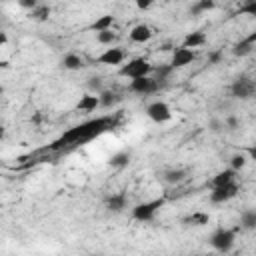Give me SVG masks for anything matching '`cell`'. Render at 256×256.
<instances>
[{"mask_svg":"<svg viewBox=\"0 0 256 256\" xmlns=\"http://www.w3.org/2000/svg\"><path fill=\"white\" fill-rule=\"evenodd\" d=\"M230 94L238 100H250L256 96V80L250 76H238L230 84Z\"/></svg>","mask_w":256,"mask_h":256,"instance_id":"cell-5","label":"cell"},{"mask_svg":"<svg viewBox=\"0 0 256 256\" xmlns=\"http://www.w3.org/2000/svg\"><path fill=\"white\" fill-rule=\"evenodd\" d=\"M152 4H154V0H136L138 10H148V8H152Z\"/></svg>","mask_w":256,"mask_h":256,"instance_id":"cell-32","label":"cell"},{"mask_svg":"<svg viewBox=\"0 0 256 256\" xmlns=\"http://www.w3.org/2000/svg\"><path fill=\"white\" fill-rule=\"evenodd\" d=\"M96 40H98V44H102V46H112L116 40H118V34L110 28V30H102V32H96Z\"/></svg>","mask_w":256,"mask_h":256,"instance_id":"cell-22","label":"cell"},{"mask_svg":"<svg viewBox=\"0 0 256 256\" xmlns=\"http://www.w3.org/2000/svg\"><path fill=\"white\" fill-rule=\"evenodd\" d=\"M210 126H212V130H214V132H218V130H220V126H224V124H220L218 120H212V122H210Z\"/></svg>","mask_w":256,"mask_h":256,"instance_id":"cell-36","label":"cell"},{"mask_svg":"<svg viewBox=\"0 0 256 256\" xmlns=\"http://www.w3.org/2000/svg\"><path fill=\"white\" fill-rule=\"evenodd\" d=\"M6 44H8V34L0 32V46H6Z\"/></svg>","mask_w":256,"mask_h":256,"instance_id":"cell-35","label":"cell"},{"mask_svg":"<svg viewBox=\"0 0 256 256\" xmlns=\"http://www.w3.org/2000/svg\"><path fill=\"white\" fill-rule=\"evenodd\" d=\"M126 204H128V198H126L124 192H116V194H110V196L106 198V208H108L110 212H114V214L124 212Z\"/></svg>","mask_w":256,"mask_h":256,"instance_id":"cell-13","label":"cell"},{"mask_svg":"<svg viewBox=\"0 0 256 256\" xmlns=\"http://www.w3.org/2000/svg\"><path fill=\"white\" fill-rule=\"evenodd\" d=\"M152 72H154V66L146 58H130L118 70V74L122 78H128V80H134V78H140V76H150Z\"/></svg>","mask_w":256,"mask_h":256,"instance_id":"cell-2","label":"cell"},{"mask_svg":"<svg viewBox=\"0 0 256 256\" xmlns=\"http://www.w3.org/2000/svg\"><path fill=\"white\" fill-rule=\"evenodd\" d=\"M88 88L94 92V94H100L104 88H102V78H98V76H92V78H88Z\"/></svg>","mask_w":256,"mask_h":256,"instance_id":"cell-30","label":"cell"},{"mask_svg":"<svg viewBox=\"0 0 256 256\" xmlns=\"http://www.w3.org/2000/svg\"><path fill=\"white\" fill-rule=\"evenodd\" d=\"M128 90L134 92V94H140V96H150V94H154V92L160 90V82L152 74L150 76H140V78L130 80Z\"/></svg>","mask_w":256,"mask_h":256,"instance_id":"cell-6","label":"cell"},{"mask_svg":"<svg viewBox=\"0 0 256 256\" xmlns=\"http://www.w3.org/2000/svg\"><path fill=\"white\" fill-rule=\"evenodd\" d=\"M102 102H100V94H94V92H88L84 96H80L78 104H76V110L88 114V112H94L96 108H100Z\"/></svg>","mask_w":256,"mask_h":256,"instance_id":"cell-11","label":"cell"},{"mask_svg":"<svg viewBox=\"0 0 256 256\" xmlns=\"http://www.w3.org/2000/svg\"><path fill=\"white\" fill-rule=\"evenodd\" d=\"M120 100H122V96H120V94H116V92H112V90H102V92H100L102 108H110V106L118 104Z\"/></svg>","mask_w":256,"mask_h":256,"instance_id":"cell-21","label":"cell"},{"mask_svg":"<svg viewBox=\"0 0 256 256\" xmlns=\"http://www.w3.org/2000/svg\"><path fill=\"white\" fill-rule=\"evenodd\" d=\"M146 116L156 124H166L172 120V108L164 100H154L146 106Z\"/></svg>","mask_w":256,"mask_h":256,"instance_id":"cell-7","label":"cell"},{"mask_svg":"<svg viewBox=\"0 0 256 256\" xmlns=\"http://www.w3.org/2000/svg\"><path fill=\"white\" fill-rule=\"evenodd\" d=\"M216 8V0H196V4L192 6V14H204Z\"/></svg>","mask_w":256,"mask_h":256,"instance_id":"cell-25","label":"cell"},{"mask_svg":"<svg viewBox=\"0 0 256 256\" xmlns=\"http://www.w3.org/2000/svg\"><path fill=\"white\" fill-rule=\"evenodd\" d=\"M246 152H248V156H250L252 160H256V146H250Z\"/></svg>","mask_w":256,"mask_h":256,"instance_id":"cell-37","label":"cell"},{"mask_svg":"<svg viewBox=\"0 0 256 256\" xmlns=\"http://www.w3.org/2000/svg\"><path fill=\"white\" fill-rule=\"evenodd\" d=\"M30 16H32L34 20H38V22H44V20L50 16V6H46V4H38L34 10H30Z\"/></svg>","mask_w":256,"mask_h":256,"instance_id":"cell-27","label":"cell"},{"mask_svg":"<svg viewBox=\"0 0 256 256\" xmlns=\"http://www.w3.org/2000/svg\"><path fill=\"white\" fill-rule=\"evenodd\" d=\"M254 20H256V18H254ZM244 40H246V42H250V44H256V24H254L252 32H250V34H248V36H246Z\"/></svg>","mask_w":256,"mask_h":256,"instance_id":"cell-34","label":"cell"},{"mask_svg":"<svg viewBox=\"0 0 256 256\" xmlns=\"http://www.w3.org/2000/svg\"><path fill=\"white\" fill-rule=\"evenodd\" d=\"M198 58V54H196V50L194 48H188V46H178V48H174V52H172V58H170V64L178 70V68H184V66H188V64H192L194 60Z\"/></svg>","mask_w":256,"mask_h":256,"instance_id":"cell-10","label":"cell"},{"mask_svg":"<svg viewBox=\"0 0 256 256\" xmlns=\"http://www.w3.org/2000/svg\"><path fill=\"white\" fill-rule=\"evenodd\" d=\"M114 22H116V18L112 16V14H102V16H98L94 22H92V30L94 32H102V30H110L112 26H114Z\"/></svg>","mask_w":256,"mask_h":256,"instance_id":"cell-17","label":"cell"},{"mask_svg":"<svg viewBox=\"0 0 256 256\" xmlns=\"http://www.w3.org/2000/svg\"><path fill=\"white\" fill-rule=\"evenodd\" d=\"M112 124L110 118H96V120H88L72 130H68L66 134H62V138L56 142L58 146H68V144H80V142H86V140H92L94 136L102 134L108 126Z\"/></svg>","mask_w":256,"mask_h":256,"instance_id":"cell-1","label":"cell"},{"mask_svg":"<svg viewBox=\"0 0 256 256\" xmlns=\"http://www.w3.org/2000/svg\"><path fill=\"white\" fill-rule=\"evenodd\" d=\"M246 164H248V152H236L230 156V168H234L236 172L246 168Z\"/></svg>","mask_w":256,"mask_h":256,"instance_id":"cell-23","label":"cell"},{"mask_svg":"<svg viewBox=\"0 0 256 256\" xmlns=\"http://www.w3.org/2000/svg\"><path fill=\"white\" fill-rule=\"evenodd\" d=\"M236 174H238V172H236L234 168H230V166L224 168V170H220V172L212 178V188H214V186H224V184L234 182V180H236Z\"/></svg>","mask_w":256,"mask_h":256,"instance_id":"cell-15","label":"cell"},{"mask_svg":"<svg viewBox=\"0 0 256 256\" xmlns=\"http://www.w3.org/2000/svg\"><path fill=\"white\" fill-rule=\"evenodd\" d=\"M240 192V186L238 182H230V184H224V186H214L212 192H210V202L212 204H226L230 202L232 198H236Z\"/></svg>","mask_w":256,"mask_h":256,"instance_id":"cell-8","label":"cell"},{"mask_svg":"<svg viewBox=\"0 0 256 256\" xmlns=\"http://www.w3.org/2000/svg\"><path fill=\"white\" fill-rule=\"evenodd\" d=\"M224 126H228V128H238V118L236 116H228L226 120H224Z\"/></svg>","mask_w":256,"mask_h":256,"instance_id":"cell-33","label":"cell"},{"mask_svg":"<svg viewBox=\"0 0 256 256\" xmlns=\"http://www.w3.org/2000/svg\"><path fill=\"white\" fill-rule=\"evenodd\" d=\"M218 60H220V52H214V54L210 56V62L214 64V62H218Z\"/></svg>","mask_w":256,"mask_h":256,"instance_id":"cell-38","label":"cell"},{"mask_svg":"<svg viewBox=\"0 0 256 256\" xmlns=\"http://www.w3.org/2000/svg\"><path fill=\"white\" fill-rule=\"evenodd\" d=\"M238 226L242 230H256V210H244Z\"/></svg>","mask_w":256,"mask_h":256,"instance_id":"cell-20","label":"cell"},{"mask_svg":"<svg viewBox=\"0 0 256 256\" xmlns=\"http://www.w3.org/2000/svg\"><path fill=\"white\" fill-rule=\"evenodd\" d=\"M126 60V52L118 46H108L100 56H96V62L102 66H122Z\"/></svg>","mask_w":256,"mask_h":256,"instance_id":"cell-9","label":"cell"},{"mask_svg":"<svg viewBox=\"0 0 256 256\" xmlns=\"http://www.w3.org/2000/svg\"><path fill=\"white\" fill-rule=\"evenodd\" d=\"M252 48H254V44H250V42H246V40L242 38L240 42L234 44V50H232V52H234L236 56H246V54L252 52Z\"/></svg>","mask_w":256,"mask_h":256,"instance_id":"cell-28","label":"cell"},{"mask_svg":"<svg viewBox=\"0 0 256 256\" xmlns=\"http://www.w3.org/2000/svg\"><path fill=\"white\" fill-rule=\"evenodd\" d=\"M208 42V36L202 32V30H194V32H188L186 36H184V46H188V48H202L204 44Z\"/></svg>","mask_w":256,"mask_h":256,"instance_id":"cell-14","label":"cell"},{"mask_svg":"<svg viewBox=\"0 0 256 256\" xmlns=\"http://www.w3.org/2000/svg\"><path fill=\"white\" fill-rule=\"evenodd\" d=\"M174 70H176V68H174L170 62H168V64H160V66H156V68H154L152 76H154V78L160 82V86H162V84H166V82L170 80V76L174 74Z\"/></svg>","mask_w":256,"mask_h":256,"instance_id":"cell-16","label":"cell"},{"mask_svg":"<svg viewBox=\"0 0 256 256\" xmlns=\"http://www.w3.org/2000/svg\"><path fill=\"white\" fill-rule=\"evenodd\" d=\"M130 40L132 42H136V44H144V42H148L152 36H154V30L148 26V24H136L132 30H130Z\"/></svg>","mask_w":256,"mask_h":256,"instance_id":"cell-12","label":"cell"},{"mask_svg":"<svg viewBox=\"0 0 256 256\" xmlns=\"http://www.w3.org/2000/svg\"><path fill=\"white\" fill-rule=\"evenodd\" d=\"M62 66L66 68V70H80L82 66H84V62H82V58L78 56V54H74V52H68L64 58H62Z\"/></svg>","mask_w":256,"mask_h":256,"instance_id":"cell-19","label":"cell"},{"mask_svg":"<svg viewBox=\"0 0 256 256\" xmlns=\"http://www.w3.org/2000/svg\"><path fill=\"white\" fill-rule=\"evenodd\" d=\"M238 14H242V16H252V18H256V0H246V2H244V4L240 6Z\"/></svg>","mask_w":256,"mask_h":256,"instance_id":"cell-29","label":"cell"},{"mask_svg":"<svg viewBox=\"0 0 256 256\" xmlns=\"http://www.w3.org/2000/svg\"><path fill=\"white\" fill-rule=\"evenodd\" d=\"M238 230H240V226H236V228H224V226L216 228L212 232V236H210V246L214 250H218V252H230L234 248V244H236Z\"/></svg>","mask_w":256,"mask_h":256,"instance_id":"cell-3","label":"cell"},{"mask_svg":"<svg viewBox=\"0 0 256 256\" xmlns=\"http://www.w3.org/2000/svg\"><path fill=\"white\" fill-rule=\"evenodd\" d=\"M128 162H130V152H126V150H120V152L112 154L110 160H108V164H110L112 168H116V170L128 166Z\"/></svg>","mask_w":256,"mask_h":256,"instance_id":"cell-18","label":"cell"},{"mask_svg":"<svg viewBox=\"0 0 256 256\" xmlns=\"http://www.w3.org/2000/svg\"><path fill=\"white\" fill-rule=\"evenodd\" d=\"M164 198H154V200H146V202H140L132 208V218L138 220V222H150L154 220V216L158 214V210L164 206Z\"/></svg>","mask_w":256,"mask_h":256,"instance_id":"cell-4","label":"cell"},{"mask_svg":"<svg viewBox=\"0 0 256 256\" xmlns=\"http://www.w3.org/2000/svg\"><path fill=\"white\" fill-rule=\"evenodd\" d=\"M210 222V216L206 212H194L192 216L186 218V224H192V226H206Z\"/></svg>","mask_w":256,"mask_h":256,"instance_id":"cell-26","label":"cell"},{"mask_svg":"<svg viewBox=\"0 0 256 256\" xmlns=\"http://www.w3.org/2000/svg\"><path fill=\"white\" fill-rule=\"evenodd\" d=\"M164 178H166V182H170V184H178V182H182V180L188 178V172H186L184 168H172V170H168V172L164 174Z\"/></svg>","mask_w":256,"mask_h":256,"instance_id":"cell-24","label":"cell"},{"mask_svg":"<svg viewBox=\"0 0 256 256\" xmlns=\"http://www.w3.org/2000/svg\"><path fill=\"white\" fill-rule=\"evenodd\" d=\"M16 2H18V6L24 8V10H34V8L40 4V0H16Z\"/></svg>","mask_w":256,"mask_h":256,"instance_id":"cell-31","label":"cell"}]
</instances>
